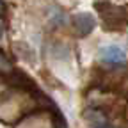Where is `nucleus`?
<instances>
[{
	"mask_svg": "<svg viewBox=\"0 0 128 128\" xmlns=\"http://www.w3.org/2000/svg\"><path fill=\"white\" fill-rule=\"evenodd\" d=\"M6 14V4H4V0H0V18Z\"/></svg>",
	"mask_w": 128,
	"mask_h": 128,
	"instance_id": "6",
	"label": "nucleus"
},
{
	"mask_svg": "<svg viewBox=\"0 0 128 128\" xmlns=\"http://www.w3.org/2000/svg\"><path fill=\"white\" fill-rule=\"evenodd\" d=\"M55 128H66V121L60 116V112H57V118H55Z\"/></svg>",
	"mask_w": 128,
	"mask_h": 128,
	"instance_id": "5",
	"label": "nucleus"
},
{
	"mask_svg": "<svg viewBox=\"0 0 128 128\" xmlns=\"http://www.w3.org/2000/svg\"><path fill=\"white\" fill-rule=\"evenodd\" d=\"M50 22H52L54 25H64V22H66V16H64V12H62L60 9L54 7L52 12H50Z\"/></svg>",
	"mask_w": 128,
	"mask_h": 128,
	"instance_id": "4",
	"label": "nucleus"
},
{
	"mask_svg": "<svg viewBox=\"0 0 128 128\" xmlns=\"http://www.w3.org/2000/svg\"><path fill=\"white\" fill-rule=\"evenodd\" d=\"M73 28L78 36H87L92 32L94 25H96V20H94V16L89 14V12H78L73 16Z\"/></svg>",
	"mask_w": 128,
	"mask_h": 128,
	"instance_id": "1",
	"label": "nucleus"
},
{
	"mask_svg": "<svg viewBox=\"0 0 128 128\" xmlns=\"http://www.w3.org/2000/svg\"><path fill=\"white\" fill-rule=\"evenodd\" d=\"M84 118L86 121L92 126V128H108V121L105 118V114L102 110H96V108H87L84 112Z\"/></svg>",
	"mask_w": 128,
	"mask_h": 128,
	"instance_id": "3",
	"label": "nucleus"
},
{
	"mask_svg": "<svg viewBox=\"0 0 128 128\" xmlns=\"http://www.w3.org/2000/svg\"><path fill=\"white\" fill-rule=\"evenodd\" d=\"M100 59L103 62H108V64H121V62L126 60V54L121 46L108 44V46L100 48Z\"/></svg>",
	"mask_w": 128,
	"mask_h": 128,
	"instance_id": "2",
	"label": "nucleus"
}]
</instances>
